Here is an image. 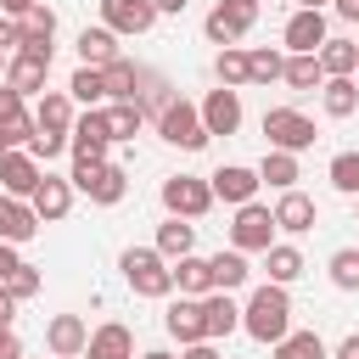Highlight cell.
I'll return each mask as SVG.
<instances>
[{
	"mask_svg": "<svg viewBox=\"0 0 359 359\" xmlns=\"http://www.w3.org/2000/svg\"><path fill=\"white\" fill-rule=\"evenodd\" d=\"M230 247H241V252H269V247H275V208L241 202V208H236V224H230Z\"/></svg>",
	"mask_w": 359,
	"mask_h": 359,
	"instance_id": "9c48e42d",
	"label": "cell"
},
{
	"mask_svg": "<svg viewBox=\"0 0 359 359\" xmlns=\"http://www.w3.org/2000/svg\"><path fill=\"white\" fill-rule=\"evenodd\" d=\"M73 191H84L90 202H101V208H112V202H123V191H129V174L118 168V163H73Z\"/></svg>",
	"mask_w": 359,
	"mask_h": 359,
	"instance_id": "5b68a950",
	"label": "cell"
},
{
	"mask_svg": "<svg viewBox=\"0 0 359 359\" xmlns=\"http://www.w3.org/2000/svg\"><path fill=\"white\" fill-rule=\"evenodd\" d=\"M264 258H269V280H275V286H292V280L309 269V264H303V252H297V247H286V241H275Z\"/></svg>",
	"mask_w": 359,
	"mask_h": 359,
	"instance_id": "e575fe53",
	"label": "cell"
},
{
	"mask_svg": "<svg viewBox=\"0 0 359 359\" xmlns=\"http://www.w3.org/2000/svg\"><path fill=\"white\" fill-rule=\"evenodd\" d=\"M140 359H174V353H163V348H151V353H140Z\"/></svg>",
	"mask_w": 359,
	"mask_h": 359,
	"instance_id": "11a10c76",
	"label": "cell"
},
{
	"mask_svg": "<svg viewBox=\"0 0 359 359\" xmlns=\"http://www.w3.org/2000/svg\"><path fill=\"white\" fill-rule=\"evenodd\" d=\"M325 269H331V286L337 292H359V247H337Z\"/></svg>",
	"mask_w": 359,
	"mask_h": 359,
	"instance_id": "f35d334b",
	"label": "cell"
},
{
	"mask_svg": "<svg viewBox=\"0 0 359 359\" xmlns=\"http://www.w3.org/2000/svg\"><path fill=\"white\" fill-rule=\"evenodd\" d=\"M241 331L252 337V342H280L286 331H292V297H286V286H275V280H264L252 297H247V309H241Z\"/></svg>",
	"mask_w": 359,
	"mask_h": 359,
	"instance_id": "6da1fadb",
	"label": "cell"
},
{
	"mask_svg": "<svg viewBox=\"0 0 359 359\" xmlns=\"http://www.w3.org/2000/svg\"><path fill=\"white\" fill-rule=\"evenodd\" d=\"M320 67H325V79H353L359 73V45L353 39H325L320 45Z\"/></svg>",
	"mask_w": 359,
	"mask_h": 359,
	"instance_id": "4dcf8cb0",
	"label": "cell"
},
{
	"mask_svg": "<svg viewBox=\"0 0 359 359\" xmlns=\"http://www.w3.org/2000/svg\"><path fill=\"white\" fill-rule=\"evenodd\" d=\"M258 22V0H219L213 11H208V22H202V34H208V45H236L247 28Z\"/></svg>",
	"mask_w": 359,
	"mask_h": 359,
	"instance_id": "8992f818",
	"label": "cell"
},
{
	"mask_svg": "<svg viewBox=\"0 0 359 359\" xmlns=\"http://www.w3.org/2000/svg\"><path fill=\"white\" fill-rule=\"evenodd\" d=\"M353 79H359V73H353Z\"/></svg>",
	"mask_w": 359,
	"mask_h": 359,
	"instance_id": "94428289",
	"label": "cell"
},
{
	"mask_svg": "<svg viewBox=\"0 0 359 359\" xmlns=\"http://www.w3.org/2000/svg\"><path fill=\"white\" fill-rule=\"evenodd\" d=\"M11 314H17V297H11V286L0 280V325H11Z\"/></svg>",
	"mask_w": 359,
	"mask_h": 359,
	"instance_id": "681fc988",
	"label": "cell"
},
{
	"mask_svg": "<svg viewBox=\"0 0 359 359\" xmlns=\"http://www.w3.org/2000/svg\"><path fill=\"white\" fill-rule=\"evenodd\" d=\"M202 320H208V337H213V342H219V337H230V331H241V309H236V303H230V292H219V286L202 297Z\"/></svg>",
	"mask_w": 359,
	"mask_h": 359,
	"instance_id": "cb8c5ba5",
	"label": "cell"
},
{
	"mask_svg": "<svg viewBox=\"0 0 359 359\" xmlns=\"http://www.w3.org/2000/svg\"><path fill=\"white\" fill-rule=\"evenodd\" d=\"M280 39H286V50H292V56H320V45H325V11L297 6V11L286 17Z\"/></svg>",
	"mask_w": 359,
	"mask_h": 359,
	"instance_id": "8fae6325",
	"label": "cell"
},
{
	"mask_svg": "<svg viewBox=\"0 0 359 359\" xmlns=\"http://www.w3.org/2000/svg\"><path fill=\"white\" fill-rule=\"evenodd\" d=\"M73 163H107V146H112V129H107V107H84L73 118Z\"/></svg>",
	"mask_w": 359,
	"mask_h": 359,
	"instance_id": "52a82bcc",
	"label": "cell"
},
{
	"mask_svg": "<svg viewBox=\"0 0 359 359\" xmlns=\"http://www.w3.org/2000/svg\"><path fill=\"white\" fill-rule=\"evenodd\" d=\"M118 56H123V50H118V34H112L107 22L79 34V62H84V67H107V62H118Z\"/></svg>",
	"mask_w": 359,
	"mask_h": 359,
	"instance_id": "d4e9b609",
	"label": "cell"
},
{
	"mask_svg": "<svg viewBox=\"0 0 359 359\" xmlns=\"http://www.w3.org/2000/svg\"><path fill=\"white\" fill-rule=\"evenodd\" d=\"M17 264H22V258H17V247H11V241H0V280H6Z\"/></svg>",
	"mask_w": 359,
	"mask_h": 359,
	"instance_id": "f907efd6",
	"label": "cell"
},
{
	"mask_svg": "<svg viewBox=\"0 0 359 359\" xmlns=\"http://www.w3.org/2000/svg\"><path fill=\"white\" fill-rule=\"evenodd\" d=\"M67 359H84V353H67Z\"/></svg>",
	"mask_w": 359,
	"mask_h": 359,
	"instance_id": "91938a15",
	"label": "cell"
},
{
	"mask_svg": "<svg viewBox=\"0 0 359 359\" xmlns=\"http://www.w3.org/2000/svg\"><path fill=\"white\" fill-rule=\"evenodd\" d=\"M45 79H50V56H34V50H17L6 67V84L22 95H45Z\"/></svg>",
	"mask_w": 359,
	"mask_h": 359,
	"instance_id": "ffe728a7",
	"label": "cell"
},
{
	"mask_svg": "<svg viewBox=\"0 0 359 359\" xmlns=\"http://www.w3.org/2000/svg\"><path fill=\"white\" fill-rule=\"evenodd\" d=\"M84 359H135V337H129V325H118V320L95 325V331H90Z\"/></svg>",
	"mask_w": 359,
	"mask_h": 359,
	"instance_id": "7402d4cb",
	"label": "cell"
},
{
	"mask_svg": "<svg viewBox=\"0 0 359 359\" xmlns=\"http://www.w3.org/2000/svg\"><path fill=\"white\" fill-rule=\"evenodd\" d=\"M0 359H22V342H17L11 325H0Z\"/></svg>",
	"mask_w": 359,
	"mask_h": 359,
	"instance_id": "7dc6e473",
	"label": "cell"
},
{
	"mask_svg": "<svg viewBox=\"0 0 359 359\" xmlns=\"http://www.w3.org/2000/svg\"><path fill=\"white\" fill-rule=\"evenodd\" d=\"M6 286H11V297L22 303V297H34V292H39L45 280H39V269H34V264H17V269L6 275Z\"/></svg>",
	"mask_w": 359,
	"mask_h": 359,
	"instance_id": "7bdbcfd3",
	"label": "cell"
},
{
	"mask_svg": "<svg viewBox=\"0 0 359 359\" xmlns=\"http://www.w3.org/2000/svg\"><path fill=\"white\" fill-rule=\"evenodd\" d=\"M320 224V208H314V196H303L297 185L292 191H280V202H275V230H286V236H303V230H314Z\"/></svg>",
	"mask_w": 359,
	"mask_h": 359,
	"instance_id": "e0dca14e",
	"label": "cell"
},
{
	"mask_svg": "<svg viewBox=\"0 0 359 359\" xmlns=\"http://www.w3.org/2000/svg\"><path fill=\"white\" fill-rule=\"evenodd\" d=\"M151 247H157V252L174 264V258L196 252V224H191V219H180V213H168V219L157 224V241H151Z\"/></svg>",
	"mask_w": 359,
	"mask_h": 359,
	"instance_id": "603a6c76",
	"label": "cell"
},
{
	"mask_svg": "<svg viewBox=\"0 0 359 359\" xmlns=\"http://www.w3.org/2000/svg\"><path fill=\"white\" fill-rule=\"evenodd\" d=\"M151 6H157V17H180L191 0H151Z\"/></svg>",
	"mask_w": 359,
	"mask_h": 359,
	"instance_id": "db71d44e",
	"label": "cell"
},
{
	"mask_svg": "<svg viewBox=\"0 0 359 359\" xmlns=\"http://www.w3.org/2000/svg\"><path fill=\"white\" fill-rule=\"evenodd\" d=\"M22 22V39H17V50H34V56H50V39H56V11L39 0L28 17H17Z\"/></svg>",
	"mask_w": 359,
	"mask_h": 359,
	"instance_id": "44dd1931",
	"label": "cell"
},
{
	"mask_svg": "<svg viewBox=\"0 0 359 359\" xmlns=\"http://www.w3.org/2000/svg\"><path fill=\"white\" fill-rule=\"evenodd\" d=\"M140 123H146L140 101H107V129H112V140H135Z\"/></svg>",
	"mask_w": 359,
	"mask_h": 359,
	"instance_id": "836d02e7",
	"label": "cell"
},
{
	"mask_svg": "<svg viewBox=\"0 0 359 359\" xmlns=\"http://www.w3.org/2000/svg\"><path fill=\"white\" fill-rule=\"evenodd\" d=\"M331 11H337L342 22H359V0H331Z\"/></svg>",
	"mask_w": 359,
	"mask_h": 359,
	"instance_id": "816d5d0a",
	"label": "cell"
},
{
	"mask_svg": "<svg viewBox=\"0 0 359 359\" xmlns=\"http://www.w3.org/2000/svg\"><path fill=\"white\" fill-rule=\"evenodd\" d=\"M45 348H50L56 359L84 353V348H90V325H84L79 314H50V325H45Z\"/></svg>",
	"mask_w": 359,
	"mask_h": 359,
	"instance_id": "d6986e66",
	"label": "cell"
},
{
	"mask_svg": "<svg viewBox=\"0 0 359 359\" xmlns=\"http://www.w3.org/2000/svg\"><path fill=\"white\" fill-rule=\"evenodd\" d=\"M6 67H11V62H6V50H0V73H6Z\"/></svg>",
	"mask_w": 359,
	"mask_h": 359,
	"instance_id": "6f0895ef",
	"label": "cell"
},
{
	"mask_svg": "<svg viewBox=\"0 0 359 359\" xmlns=\"http://www.w3.org/2000/svg\"><path fill=\"white\" fill-rule=\"evenodd\" d=\"M258 180L264 185H275V191H292L297 180H303V168H297V151H264V163H258Z\"/></svg>",
	"mask_w": 359,
	"mask_h": 359,
	"instance_id": "f546056e",
	"label": "cell"
},
{
	"mask_svg": "<svg viewBox=\"0 0 359 359\" xmlns=\"http://www.w3.org/2000/svg\"><path fill=\"white\" fill-rule=\"evenodd\" d=\"M247 73H252V84H275L286 73V56L269 50V45H258V50H247Z\"/></svg>",
	"mask_w": 359,
	"mask_h": 359,
	"instance_id": "ab89813d",
	"label": "cell"
},
{
	"mask_svg": "<svg viewBox=\"0 0 359 359\" xmlns=\"http://www.w3.org/2000/svg\"><path fill=\"white\" fill-rule=\"evenodd\" d=\"M320 107H325V118H353L359 112V79H325Z\"/></svg>",
	"mask_w": 359,
	"mask_h": 359,
	"instance_id": "83f0119b",
	"label": "cell"
},
{
	"mask_svg": "<svg viewBox=\"0 0 359 359\" xmlns=\"http://www.w3.org/2000/svg\"><path fill=\"white\" fill-rule=\"evenodd\" d=\"M331 359H359V331H348V337L331 348Z\"/></svg>",
	"mask_w": 359,
	"mask_h": 359,
	"instance_id": "c3c4849f",
	"label": "cell"
},
{
	"mask_svg": "<svg viewBox=\"0 0 359 359\" xmlns=\"http://www.w3.org/2000/svg\"><path fill=\"white\" fill-rule=\"evenodd\" d=\"M34 213H39V224H62L67 219V208H73V180L67 174H45L39 185H34Z\"/></svg>",
	"mask_w": 359,
	"mask_h": 359,
	"instance_id": "5bb4252c",
	"label": "cell"
},
{
	"mask_svg": "<svg viewBox=\"0 0 359 359\" xmlns=\"http://www.w3.org/2000/svg\"><path fill=\"white\" fill-rule=\"evenodd\" d=\"M208 185H213V196L219 202H230V208H241V202H252L258 196V168H247V163H224V168H213L208 174Z\"/></svg>",
	"mask_w": 359,
	"mask_h": 359,
	"instance_id": "7c38bea8",
	"label": "cell"
},
{
	"mask_svg": "<svg viewBox=\"0 0 359 359\" xmlns=\"http://www.w3.org/2000/svg\"><path fill=\"white\" fill-rule=\"evenodd\" d=\"M208 264H213V286H219V292H236V286H247V275H252L241 247H230V252H213Z\"/></svg>",
	"mask_w": 359,
	"mask_h": 359,
	"instance_id": "1f68e13d",
	"label": "cell"
},
{
	"mask_svg": "<svg viewBox=\"0 0 359 359\" xmlns=\"http://www.w3.org/2000/svg\"><path fill=\"white\" fill-rule=\"evenodd\" d=\"M0 157H6V140H0Z\"/></svg>",
	"mask_w": 359,
	"mask_h": 359,
	"instance_id": "680465c9",
	"label": "cell"
},
{
	"mask_svg": "<svg viewBox=\"0 0 359 359\" xmlns=\"http://www.w3.org/2000/svg\"><path fill=\"white\" fill-rule=\"evenodd\" d=\"M213 202H219V196H213V185H208V180H196V174H168V180H163V208H168V213H180V219H202Z\"/></svg>",
	"mask_w": 359,
	"mask_h": 359,
	"instance_id": "ba28073f",
	"label": "cell"
},
{
	"mask_svg": "<svg viewBox=\"0 0 359 359\" xmlns=\"http://www.w3.org/2000/svg\"><path fill=\"white\" fill-rule=\"evenodd\" d=\"M39 129H56V135H73V95L67 90H45L39 107H34Z\"/></svg>",
	"mask_w": 359,
	"mask_h": 359,
	"instance_id": "f1b7e54d",
	"label": "cell"
},
{
	"mask_svg": "<svg viewBox=\"0 0 359 359\" xmlns=\"http://www.w3.org/2000/svg\"><path fill=\"white\" fill-rule=\"evenodd\" d=\"M174 286H180L185 297H208V292H213V264L196 258V252L174 258Z\"/></svg>",
	"mask_w": 359,
	"mask_h": 359,
	"instance_id": "4316f807",
	"label": "cell"
},
{
	"mask_svg": "<svg viewBox=\"0 0 359 359\" xmlns=\"http://www.w3.org/2000/svg\"><path fill=\"white\" fill-rule=\"evenodd\" d=\"M264 140L275 151H309L320 135H314V118H303L297 107H269L264 112Z\"/></svg>",
	"mask_w": 359,
	"mask_h": 359,
	"instance_id": "277c9868",
	"label": "cell"
},
{
	"mask_svg": "<svg viewBox=\"0 0 359 359\" xmlns=\"http://www.w3.org/2000/svg\"><path fill=\"white\" fill-rule=\"evenodd\" d=\"M17 39H22V22L17 17H0V50H17Z\"/></svg>",
	"mask_w": 359,
	"mask_h": 359,
	"instance_id": "f6af8a7d",
	"label": "cell"
},
{
	"mask_svg": "<svg viewBox=\"0 0 359 359\" xmlns=\"http://www.w3.org/2000/svg\"><path fill=\"white\" fill-rule=\"evenodd\" d=\"M275 359H331V353H325L320 331H286L275 342Z\"/></svg>",
	"mask_w": 359,
	"mask_h": 359,
	"instance_id": "d590c367",
	"label": "cell"
},
{
	"mask_svg": "<svg viewBox=\"0 0 359 359\" xmlns=\"http://www.w3.org/2000/svg\"><path fill=\"white\" fill-rule=\"evenodd\" d=\"M163 325H168V337H180V348H185V342H202V337H208V320H202V297H185V292H180V303H168Z\"/></svg>",
	"mask_w": 359,
	"mask_h": 359,
	"instance_id": "ac0fdd59",
	"label": "cell"
},
{
	"mask_svg": "<svg viewBox=\"0 0 359 359\" xmlns=\"http://www.w3.org/2000/svg\"><path fill=\"white\" fill-rule=\"evenodd\" d=\"M157 135L168 140V146H180V151H202L213 135H208V123H202V107H191V101H168L163 112H157Z\"/></svg>",
	"mask_w": 359,
	"mask_h": 359,
	"instance_id": "3957f363",
	"label": "cell"
},
{
	"mask_svg": "<svg viewBox=\"0 0 359 359\" xmlns=\"http://www.w3.org/2000/svg\"><path fill=\"white\" fill-rule=\"evenodd\" d=\"M67 95H73V101H84V107H107V73L79 62V73L67 79Z\"/></svg>",
	"mask_w": 359,
	"mask_h": 359,
	"instance_id": "d6a6232c",
	"label": "cell"
},
{
	"mask_svg": "<svg viewBox=\"0 0 359 359\" xmlns=\"http://www.w3.org/2000/svg\"><path fill=\"white\" fill-rule=\"evenodd\" d=\"M213 73H219V84H230V90L252 84V73H247V50H241V45H224V50L213 56Z\"/></svg>",
	"mask_w": 359,
	"mask_h": 359,
	"instance_id": "8d00e7d4",
	"label": "cell"
},
{
	"mask_svg": "<svg viewBox=\"0 0 359 359\" xmlns=\"http://www.w3.org/2000/svg\"><path fill=\"white\" fill-rule=\"evenodd\" d=\"M342 196H359V151H337L331 157V174H325Z\"/></svg>",
	"mask_w": 359,
	"mask_h": 359,
	"instance_id": "60d3db41",
	"label": "cell"
},
{
	"mask_svg": "<svg viewBox=\"0 0 359 359\" xmlns=\"http://www.w3.org/2000/svg\"><path fill=\"white\" fill-rule=\"evenodd\" d=\"M34 6H39V0H0V11H6V17H28Z\"/></svg>",
	"mask_w": 359,
	"mask_h": 359,
	"instance_id": "f5cc1de1",
	"label": "cell"
},
{
	"mask_svg": "<svg viewBox=\"0 0 359 359\" xmlns=\"http://www.w3.org/2000/svg\"><path fill=\"white\" fill-rule=\"evenodd\" d=\"M45 180V168H39V157L28 151V146H6V157H0V191L6 196H34V185Z\"/></svg>",
	"mask_w": 359,
	"mask_h": 359,
	"instance_id": "30bf717a",
	"label": "cell"
},
{
	"mask_svg": "<svg viewBox=\"0 0 359 359\" xmlns=\"http://www.w3.org/2000/svg\"><path fill=\"white\" fill-rule=\"evenodd\" d=\"M101 22L112 34H146L157 22V6L151 0H101Z\"/></svg>",
	"mask_w": 359,
	"mask_h": 359,
	"instance_id": "9a60e30c",
	"label": "cell"
},
{
	"mask_svg": "<svg viewBox=\"0 0 359 359\" xmlns=\"http://www.w3.org/2000/svg\"><path fill=\"white\" fill-rule=\"evenodd\" d=\"M118 269H123V280H129L135 297H168L174 292V264L157 247H123Z\"/></svg>",
	"mask_w": 359,
	"mask_h": 359,
	"instance_id": "7a4b0ae2",
	"label": "cell"
},
{
	"mask_svg": "<svg viewBox=\"0 0 359 359\" xmlns=\"http://www.w3.org/2000/svg\"><path fill=\"white\" fill-rule=\"evenodd\" d=\"M292 90H320L325 84V67H320V56H286V73H280Z\"/></svg>",
	"mask_w": 359,
	"mask_h": 359,
	"instance_id": "74e56055",
	"label": "cell"
},
{
	"mask_svg": "<svg viewBox=\"0 0 359 359\" xmlns=\"http://www.w3.org/2000/svg\"><path fill=\"white\" fill-rule=\"evenodd\" d=\"M202 123H208V135H236L241 129V90H230V84L208 90L202 95Z\"/></svg>",
	"mask_w": 359,
	"mask_h": 359,
	"instance_id": "4fadbf2b",
	"label": "cell"
},
{
	"mask_svg": "<svg viewBox=\"0 0 359 359\" xmlns=\"http://www.w3.org/2000/svg\"><path fill=\"white\" fill-rule=\"evenodd\" d=\"M180 359H224L219 348H213V337H202V342H185V353Z\"/></svg>",
	"mask_w": 359,
	"mask_h": 359,
	"instance_id": "bcb514c9",
	"label": "cell"
},
{
	"mask_svg": "<svg viewBox=\"0 0 359 359\" xmlns=\"http://www.w3.org/2000/svg\"><path fill=\"white\" fill-rule=\"evenodd\" d=\"M101 73H107V101H140V79H146V67H135L129 56H118V62H107Z\"/></svg>",
	"mask_w": 359,
	"mask_h": 359,
	"instance_id": "484cf974",
	"label": "cell"
},
{
	"mask_svg": "<svg viewBox=\"0 0 359 359\" xmlns=\"http://www.w3.org/2000/svg\"><path fill=\"white\" fill-rule=\"evenodd\" d=\"M297 6H309V11H325V0H297Z\"/></svg>",
	"mask_w": 359,
	"mask_h": 359,
	"instance_id": "9f6ffc18",
	"label": "cell"
},
{
	"mask_svg": "<svg viewBox=\"0 0 359 359\" xmlns=\"http://www.w3.org/2000/svg\"><path fill=\"white\" fill-rule=\"evenodd\" d=\"M34 236H39V213H34V202L0 191V241L22 247V241H34Z\"/></svg>",
	"mask_w": 359,
	"mask_h": 359,
	"instance_id": "2e32d148",
	"label": "cell"
},
{
	"mask_svg": "<svg viewBox=\"0 0 359 359\" xmlns=\"http://www.w3.org/2000/svg\"><path fill=\"white\" fill-rule=\"evenodd\" d=\"M67 146H73V140H67V135H56V129H39V135L28 140V151H34L39 163H50V157H62Z\"/></svg>",
	"mask_w": 359,
	"mask_h": 359,
	"instance_id": "b9f144b4",
	"label": "cell"
},
{
	"mask_svg": "<svg viewBox=\"0 0 359 359\" xmlns=\"http://www.w3.org/2000/svg\"><path fill=\"white\" fill-rule=\"evenodd\" d=\"M28 107H22V90H11V84H0V123L6 118H22Z\"/></svg>",
	"mask_w": 359,
	"mask_h": 359,
	"instance_id": "ee69618b",
	"label": "cell"
}]
</instances>
